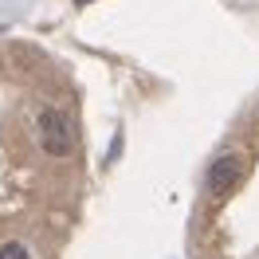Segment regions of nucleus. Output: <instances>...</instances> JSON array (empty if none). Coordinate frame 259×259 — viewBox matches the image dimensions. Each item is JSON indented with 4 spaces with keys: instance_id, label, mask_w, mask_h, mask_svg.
Wrapping results in <instances>:
<instances>
[{
    "instance_id": "nucleus-1",
    "label": "nucleus",
    "mask_w": 259,
    "mask_h": 259,
    "mask_svg": "<svg viewBox=\"0 0 259 259\" xmlns=\"http://www.w3.org/2000/svg\"><path fill=\"white\" fill-rule=\"evenodd\" d=\"M35 126H39V146H44V153H51V157H71L75 134H71L67 114H59L55 106H44L39 118H35Z\"/></svg>"
},
{
    "instance_id": "nucleus-4",
    "label": "nucleus",
    "mask_w": 259,
    "mask_h": 259,
    "mask_svg": "<svg viewBox=\"0 0 259 259\" xmlns=\"http://www.w3.org/2000/svg\"><path fill=\"white\" fill-rule=\"evenodd\" d=\"M79 4H87V0H79Z\"/></svg>"
},
{
    "instance_id": "nucleus-3",
    "label": "nucleus",
    "mask_w": 259,
    "mask_h": 259,
    "mask_svg": "<svg viewBox=\"0 0 259 259\" xmlns=\"http://www.w3.org/2000/svg\"><path fill=\"white\" fill-rule=\"evenodd\" d=\"M0 259H32V251H28L24 243L8 240V243H0Z\"/></svg>"
},
{
    "instance_id": "nucleus-2",
    "label": "nucleus",
    "mask_w": 259,
    "mask_h": 259,
    "mask_svg": "<svg viewBox=\"0 0 259 259\" xmlns=\"http://www.w3.org/2000/svg\"><path fill=\"white\" fill-rule=\"evenodd\" d=\"M243 177V157L240 153H220L216 161L208 165V177H204V189H208V196H216V200H224L236 185H240Z\"/></svg>"
}]
</instances>
